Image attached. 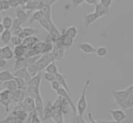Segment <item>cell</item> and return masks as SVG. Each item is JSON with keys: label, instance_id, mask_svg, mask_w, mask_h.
Segmentation results:
<instances>
[{"label": "cell", "instance_id": "6da1fadb", "mask_svg": "<svg viewBox=\"0 0 133 123\" xmlns=\"http://www.w3.org/2000/svg\"><path fill=\"white\" fill-rule=\"evenodd\" d=\"M90 84H91V80H87L82 89L79 101H77V106H76L77 115H79L81 118H83V116L87 109L88 103L87 100V91Z\"/></svg>", "mask_w": 133, "mask_h": 123}, {"label": "cell", "instance_id": "7a4b0ae2", "mask_svg": "<svg viewBox=\"0 0 133 123\" xmlns=\"http://www.w3.org/2000/svg\"><path fill=\"white\" fill-rule=\"evenodd\" d=\"M55 61L53 55L51 52L41 55L40 58L37 60V62L35 64L39 72H41L43 70H45L47 66L51 63Z\"/></svg>", "mask_w": 133, "mask_h": 123}, {"label": "cell", "instance_id": "3957f363", "mask_svg": "<svg viewBox=\"0 0 133 123\" xmlns=\"http://www.w3.org/2000/svg\"><path fill=\"white\" fill-rule=\"evenodd\" d=\"M15 109L23 110L27 113H33V111H35V99L30 97H26L23 101V102L17 105Z\"/></svg>", "mask_w": 133, "mask_h": 123}, {"label": "cell", "instance_id": "277c9868", "mask_svg": "<svg viewBox=\"0 0 133 123\" xmlns=\"http://www.w3.org/2000/svg\"><path fill=\"white\" fill-rule=\"evenodd\" d=\"M12 101L11 99V91L8 89H3L0 92V104L4 108L5 111L8 113L9 111V106Z\"/></svg>", "mask_w": 133, "mask_h": 123}, {"label": "cell", "instance_id": "5b68a950", "mask_svg": "<svg viewBox=\"0 0 133 123\" xmlns=\"http://www.w3.org/2000/svg\"><path fill=\"white\" fill-rule=\"evenodd\" d=\"M56 93L59 96L62 97L63 99L67 103V104L71 107V109L73 111V114H74L75 115L77 114V108H76V106L75 105V103H73V99H72L71 97L70 96V93H69L68 92L66 91L65 89H64L63 88H62V87H61L59 91H57Z\"/></svg>", "mask_w": 133, "mask_h": 123}, {"label": "cell", "instance_id": "8992f818", "mask_svg": "<svg viewBox=\"0 0 133 123\" xmlns=\"http://www.w3.org/2000/svg\"><path fill=\"white\" fill-rule=\"evenodd\" d=\"M65 50H66L62 47L59 44H54L53 49L51 52V54L53 56L55 61H60L63 60L65 56Z\"/></svg>", "mask_w": 133, "mask_h": 123}, {"label": "cell", "instance_id": "52a82bcc", "mask_svg": "<svg viewBox=\"0 0 133 123\" xmlns=\"http://www.w3.org/2000/svg\"><path fill=\"white\" fill-rule=\"evenodd\" d=\"M110 114L114 121L117 123H122L127 118V114L121 109H111L110 111Z\"/></svg>", "mask_w": 133, "mask_h": 123}, {"label": "cell", "instance_id": "ba28073f", "mask_svg": "<svg viewBox=\"0 0 133 123\" xmlns=\"http://www.w3.org/2000/svg\"><path fill=\"white\" fill-rule=\"evenodd\" d=\"M55 44H59L62 47H63L65 50L69 49L71 48L74 44V39H71L69 36H66L64 33H62V35L59 38L57 42Z\"/></svg>", "mask_w": 133, "mask_h": 123}, {"label": "cell", "instance_id": "9c48e42d", "mask_svg": "<svg viewBox=\"0 0 133 123\" xmlns=\"http://www.w3.org/2000/svg\"><path fill=\"white\" fill-rule=\"evenodd\" d=\"M35 111L39 114V117L41 118V120L43 117V112L45 109V104H44L43 99L41 97V93L38 95L37 97L35 99Z\"/></svg>", "mask_w": 133, "mask_h": 123}, {"label": "cell", "instance_id": "30bf717a", "mask_svg": "<svg viewBox=\"0 0 133 123\" xmlns=\"http://www.w3.org/2000/svg\"><path fill=\"white\" fill-rule=\"evenodd\" d=\"M25 90L17 89L14 91L11 92V99L12 102L15 103L17 105L23 102L25 97Z\"/></svg>", "mask_w": 133, "mask_h": 123}, {"label": "cell", "instance_id": "8fae6325", "mask_svg": "<svg viewBox=\"0 0 133 123\" xmlns=\"http://www.w3.org/2000/svg\"><path fill=\"white\" fill-rule=\"evenodd\" d=\"M101 17L95 12L86 14L84 16V26L85 29H87L90 25L96 22Z\"/></svg>", "mask_w": 133, "mask_h": 123}, {"label": "cell", "instance_id": "7c38bea8", "mask_svg": "<svg viewBox=\"0 0 133 123\" xmlns=\"http://www.w3.org/2000/svg\"><path fill=\"white\" fill-rule=\"evenodd\" d=\"M29 11H26L23 10L21 7L17 8L16 11H15V15H16V19L19 21L21 25L27 21V20L29 19Z\"/></svg>", "mask_w": 133, "mask_h": 123}, {"label": "cell", "instance_id": "4fadbf2b", "mask_svg": "<svg viewBox=\"0 0 133 123\" xmlns=\"http://www.w3.org/2000/svg\"><path fill=\"white\" fill-rule=\"evenodd\" d=\"M62 35V33H61L60 30H59V29L57 28L55 23H52L51 26V30H50L49 33V35L51 36L52 41H53V44H55L58 41V40L59 39V38L61 37Z\"/></svg>", "mask_w": 133, "mask_h": 123}, {"label": "cell", "instance_id": "5bb4252c", "mask_svg": "<svg viewBox=\"0 0 133 123\" xmlns=\"http://www.w3.org/2000/svg\"><path fill=\"white\" fill-rule=\"evenodd\" d=\"M79 48L81 50V51L85 54H93V53H95L96 52L95 47L92 45L90 42H81V44H79Z\"/></svg>", "mask_w": 133, "mask_h": 123}, {"label": "cell", "instance_id": "9a60e30c", "mask_svg": "<svg viewBox=\"0 0 133 123\" xmlns=\"http://www.w3.org/2000/svg\"><path fill=\"white\" fill-rule=\"evenodd\" d=\"M0 57L5 60H12L14 58V50H12V49L9 46H4L2 48V53Z\"/></svg>", "mask_w": 133, "mask_h": 123}, {"label": "cell", "instance_id": "2e32d148", "mask_svg": "<svg viewBox=\"0 0 133 123\" xmlns=\"http://www.w3.org/2000/svg\"><path fill=\"white\" fill-rule=\"evenodd\" d=\"M39 41V40L38 39L37 36H28V37L23 40V42H22V45L26 48V50L30 49V48H31L33 47L34 44H35Z\"/></svg>", "mask_w": 133, "mask_h": 123}, {"label": "cell", "instance_id": "e0dca14e", "mask_svg": "<svg viewBox=\"0 0 133 123\" xmlns=\"http://www.w3.org/2000/svg\"><path fill=\"white\" fill-rule=\"evenodd\" d=\"M39 10L42 12L45 18L48 19L49 21H53L51 17V7L47 5L43 4L41 1V6Z\"/></svg>", "mask_w": 133, "mask_h": 123}, {"label": "cell", "instance_id": "ac0fdd59", "mask_svg": "<svg viewBox=\"0 0 133 123\" xmlns=\"http://www.w3.org/2000/svg\"><path fill=\"white\" fill-rule=\"evenodd\" d=\"M53 113V103L51 101H49L46 106H45L43 112V117L42 120H45L47 119L51 118V116Z\"/></svg>", "mask_w": 133, "mask_h": 123}, {"label": "cell", "instance_id": "d6986e66", "mask_svg": "<svg viewBox=\"0 0 133 123\" xmlns=\"http://www.w3.org/2000/svg\"><path fill=\"white\" fill-rule=\"evenodd\" d=\"M94 12L97 13L101 18L103 17L109 15L110 13V9H108L104 7L99 2V3L97 5H95V9Z\"/></svg>", "mask_w": 133, "mask_h": 123}, {"label": "cell", "instance_id": "ffe728a7", "mask_svg": "<svg viewBox=\"0 0 133 123\" xmlns=\"http://www.w3.org/2000/svg\"><path fill=\"white\" fill-rule=\"evenodd\" d=\"M55 78H56V80H57V81L59 83V84L61 85V87L63 88L64 89H65L69 93H70L69 87L68 83L66 82V80L65 78V77L59 72L58 74H57L56 75H55Z\"/></svg>", "mask_w": 133, "mask_h": 123}, {"label": "cell", "instance_id": "44dd1931", "mask_svg": "<svg viewBox=\"0 0 133 123\" xmlns=\"http://www.w3.org/2000/svg\"><path fill=\"white\" fill-rule=\"evenodd\" d=\"M26 52V48L23 47L22 44L19 46H17L14 47V58L15 59L21 58H23Z\"/></svg>", "mask_w": 133, "mask_h": 123}, {"label": "cell", "instance_id": "7402d4cb", "mask_svg": "<svg viewBox=\"0 0 133 123\" xmlns=\"http://www.w3.org/2000/svg\"><path fill=\"white\" fill-rule=\"evenodd\" d=\"M63 33H64L66 36H69L71 39H75L78 35V30L75 26L71 25L67 27L66 29H65Z\"/></svg>", "mask_w": 133, "mask_h": 123}, {"label": "cell", "instance_id": "603a6c76", "mask_svg": "<svg viewBox=\"0 0 133 123\" xmlns=\"http://www.w3.org/2000/svg\"><path fill=\"white\" fill-rule=\"evenodd\" d=\"M26 68V59L23 58L16 59L14 63V67H13V72L19 70L23 69Z\"/></svg>", "mask_w": 133, "mask_h": 123}, {"label": "cell", "instance_id": "cb8c5ba5", "mask_svg": "<svg viewBox=\"0 0 133 123\" xmlns=\"http://www.w3.org/2000/svg\"><path fill=\"white\" fill-rule=\"evenodd\" d=\"M15 79L13 73L9 72V70H4L0 72V81L2 83L5 81H11Z\"/></svg>", "mask_w": 133, "mask_h": 123}, {"label": "cell", "instance_id": "d4e9b609", "mask_svg": "<svg viewBox=\"0 0 133 123\" xmlns=\"http://www.w3.org/2000/svg\"><path fill=\"white\" fill-rule=\"evenodd\" d=\"M2 87H3V89H8V90H9L11 92L14 91L18 89L15 80L2 83Z\"/></svg>", "mask_w": 133, "mask_h": 123}, {"label": "cell", "instance_id": "484cf974", "mask_svg": "<svg viewBox=\"0 0 133 123\" xmlns=\"http://www.w3.org/2000/svg\"><path fill=\"white\" fill-rule=\"evenodd\" d=\"M21 25H22L19 22L18 20L16 18L14 19L12 28L11 29V33H14V35L17 36L20 33L23 31V27H21Z\"/></svg>", "mask_w": 133, "mask_h": 123}, {"label": "cell", "instance_id": "4316f807", "mask_svg": "<svg viewBox=\"0 0 133 123\" xmlns=\"http://www.w3.org/2000/svg\"><path fill=\"white\" fill-rule=\"evenodd\" d=\"M0 123H23V121L14 117L11 113H9L8 117L0 120Z\"/></svg>", "mask_w": 133, "mask_h": 123}, {"label": "cell", "instance_id": "83f0119b", "mask_svg": "<svg viewBox=\"0 0 133 123\" xmlns=\"http://www.w3.org/2000/svg\"><path fill=\"white\" fill-rule=\"evenodd\" d=\"M2 25L4 27L5 30H11L12 28L13 23H14V19H13L10 16H5L3 18L2 21Z\"/></svg>", "mask_w": 133, "mask_h": 123}, {"label": "cell", "instance_id": "f1b7e54d", "mask_svg": "<svg viewBox=\"0 0 133 123\" xmlns=\"http://www.w3.org/2000/svg\"><path fill=\"white\" fill-rule=\"evenodd\" d=\"M11 31L9 30H5L4 32L1 35V40L2 42H3V44L7 45L9 42H10L11 39L12 37V35H11Z\"/></svg>", "mask_w": 133, "mask_h": 123}, {"label": "cell", "instance_id": "f546056e", "mask_svg": "<svg viewBox=\"0 0 133 123\" xmlns=\"http://www.w3.org/2000/svg\"><path fill=\"white\" fill-rule=\"evenodd\" d=\"M51 119H53L55 123H65L64 121L63 112L59 111V112H53L51 116Z\"/></svg>", "mask_w": 133, "mask_h": 123}, {"label": "cell", "instance_id": "4dcf8cb0", "mask_svg": "<svg viewBox=\"0 0 133 123\" xmlns=\"http://www.w3.org/2000/svg\"><path fill=\"white\" fill-rule=\"evenodd\" d=\"M43 17L44 16L43 15L42 12L40 10H37L30 17V18L29 19V22L31 24H32V23L35 22V21H38L39 22Z\"/></svg>", "mask_w": 133, "mask_h": 123}, {"label": "cell", "instance_id": "1f68e13d", "mask_svg": "<svg viewBox=\"0 0 133 123\" xmlns=\"http://www.w3.org/2000/svg\"><path fill=\"white\" fill-rule=\"evenodd\" d=\"M53 21H49L48 19H47L46 18L43 17L42 19H41L39 21V23L40 25H41L49 34L50 32V30H51V23H53Z\"/></svg>", "mask_w": 133, "mask_h": 123}, {"label": "cell", "instance_id": "d6a6232c", "mask_svg": "<svg viewBox=\"0 0 133 123\" xmlns=\"http://www.w3.org/2000/svg\"><path fill=\"white\" fill-rule=\"evenodd\" d=\"M45 72H48V73L54 74V75H56L57 74L59 73V68L55 62L47 66V68H45Z\"/></svg>", "mask_w": 133, "mask_h": 123}, {"label": "cell", "instance_id": "836d02e7", "mask_svg": "<svg viewBox=\"0 0 133 123\" xmlns=\"http://www.w3.org/2000/svg\"><path fill=\"white\" fill-rule=\"evenodd\" d=\"M26 70H27V72H28V74L30 75V76L31 77V78L36 76V75L39 73L37 68L36 66H35V64H33L30 66H28V67L26 68Z\"/></svg>", "mask_w": 133, "mask_h": 123}, {"label": "cell", "instance_id": "e575fe53", "mask_svg": "<svg viewBox=\"0 0 133 123\" xmlns=\"http://www.w3.org/2000/svg\"><path fill=\"white\" fill-rule=\"evenodd\" d=\"M108 49L105 47H99L96 48V54L98 57H104L108 54Z\"/></svg>", "mask_w": 133, "mask_h": 123}, {"label": "cell", "instance_id": "d590c367", "mask_svg": "<svg viewBox=\"0 0 133 123\" xmlns=\"http://www.w3.org/2000/svg\"><path fill=\"white\" fill-rule=\"evenodd\" d=\"M23 32H24L27 36H35V35L38 33L37 29H35L32 27H23Z\"/></svg>", "mask_w": 133, "mask_h": 123}, {"label": "cell", "instance_id": "8d00e7d4", "mask_svg": "<svg viewBox=\"0 0 133 123\" xmlns=\"http://www.w3.org/2000/svg\"><path fill=\"white\" fill-rule=\"evenodd\" d=\"M41 55H37L34 56H31V57L27 58L26 59V68L28 66H30L31 65L35 64L36 63L37 60L40 58Z\"/></svg>", "mask_w": 133, "mask_h": 123}, {"label": "cell", "instance_id": "74e56055", "mask_svg": "<svg viewBox=\"0 0 133 123\" xmlns=\"http://www.w3.org/2000/svg\"><path fill=\"white\" fill-rule=\"evenodd\" d=\"M14 80H15V82H16L18 89H21V90H25V82L23 78H15Z\"/></svg>", "mask_w": 133, "mask_h": 123}, {"label": "cell", "instance_id": "f35d334b", "mask_svg": "<svg viewBox=\"0 0 133 123\" xmlns=\"http://www.w3.org/2000/svg\"><path fill=\"white\" fill-rule=\"evenodd\" d=\"M10 42H11V44H12L13 45H14L15 47H17V46H19L22 44L23 40L20 39L18 36L14 35V36H12V37H11Z\"/></svg>", "mask_w": 133, "mask_h": 123}, {"label": "cell", "instance_id": "ab89813d", "mask_svg": "<svg viewBox=\"0 0 133 123\" xmlns=\"http://www.w3.org/2000/svg\"><path fill=\"white\" fill-rule=\"evenodd\" d=\"M26 72H27V70L25 68L23 69L15 71V72H13V75H14V78H24Z\"/></svg>", "mask_w": 133, "mask_h": 123}, {"label": "cell", "instance_id": "60d3db41", "mask_svg": "<svg viewBox=\"0 0 133 123\" xmlns=\"http://www.w3.org/2000/svg\"><path fill=\"white\" fill-rule=\"evenodd\" d=\"M43 77L47 81H49L50 83H51L52 81H55V80H56L55 75L50 74V73H48V72H45L43 74Z\"/></svg>", "mask_w": 133, "mask_h": 123}, {"label": "cell", "instance_id": "b9f144b4", "mask_svg": "<svg viewBox=\"0 0 133 123\" xmlns=\"http://www.w3.org/2000/svg\"><path fill=\"white\" fill-rule=\"evenodd\" d=\"M51 87L52 89L54 90L55 92L59 91L61 88V85L59 84V83L57 80H55V81H52L51 83Z\"/></svg>", "mask_w": 133, "mask_h": 123}, {"label": "cell", "instance_id": "7bdbcfd3", "mask_svg": "<svg viewBox=\"0 0 133 123\" xmlns=\"http://www.w3.org/2000/svg\"><path fill=\"white\" fill-rule=\"evenodd\" d=\"M100 3H101L105 8L110 9V6L112 3V0H100Z\"/></svg>", "mask_w": 133, "mask_h": 123}, {"label": "cell", "instance_id": "ee69618b", "mask_svg": "<svg viewBox=\"0 0 133 123\" xmlns=\"http://www.w3.org/2000/svg\"><path fill=\"white\" fill-rule=\"evenodd\" d=\"M9 3L10 7L18 8L19 6H20L19 0H9Z\"/></svg>", "mask_w": 133, "mask_h": 123}, {"label": "cell", "instance_id": "f6af8a7d", "mask_svg": "<svg viewBox=\"0 0 133 123\" xmlns=\"http://www.w3.org/2000/svg\"><path fill=\"white\" fill-rule=\"evenodd\" d=\"M85 2V0H72L71 3L74 7H77L80 6L81 5L83 4Z\"/></svg>", "mask_w": 133, "mask_h": 123}, {"label": "cell", "instance_id": "bcb514c9", "mask_svg": "<svg viewBox=\"0 0 133 123\" xmlns=\"http://www.w3.org/2000/svg\"><path fill=\"white\" fill-rule=\"evenodd\" d=\"M2 7L3 11H6L10 8V5H9V1L8 0H3L2 1Z\"/></svg>", "mask_w": 133, "mask_h": 123}, {"label": "cell", "instance_id": "7dc6e473", "mask_svg": "<svg viewBox=\"0 0 133 123\" xmlns=\"http://www.w3.org/2000/svg\"><path fill=\"white\" fill-rule=\"evenodd\" d=\"M100 1L98 0H85V2L89 5H97Z\"/></svg>", "mask_w": 133, "mask_h": 123}, {"label": "cell", "instance_id": "c3c4849f", "mask_svg": "<svg viewBox=\"0 0 133 123\" xmlns=\"http://www.w3.org/2000/svg\"><path fill=\"white\" fill-rule=\"evenodd\" d=\"M57 1H55V0H51V1H48V0H46V1H42V3L43 4H45L49 5V6L51 7L53 5H54L55 3H56Z\"/></svg>", "mask_w": 133, "mask_h": 123}, {"label": "cell", "instance_id": "681fc988", "mask_svg": "<svg viewBox=\"0 0 133 123\" xmlns=\"http://www.w3.org/2000/svg\"><path fill=\"white\" fill-rule=\"evenodd\" d=\"M7 64V60H4L3 58L0 57V69L1 68H3L5 67Z\"/></svg>", "mask_w": 133, "mask_h": 123}, {"label": "cell", "instance_id": "f907efd6", "mask_svg": "<svg viewBox=\"0 0 133 123\" xmlns=\"http://www.w3.org/2000/svg\"><path fill=\"white\" fill-rule=\"evenodd\" d=\"M88 117H89V119L90 121H91V123H101L100 120H94L93 117H92V114L91 113H89V114H88Z\"/></svg>", "mask_w": 133, "mask_h": 123}, {"label": "cell", "instance_id": "816d5d0a", "mask_svg": "<svg viewBox=\"0 0 133 123\" xmlns=\"http://www.w3.org/2000/svg\"><path fill=\"white\" fill-rule=\"evenodd\" d=\"M101 123H117L114 120H100Z\"/></svg>", "mask_w": 133, "mask_h": 123}, {"label": "cell", "instance_id": "f5cc1de1", "mask_svg": "<svg viewBox=\"0 0 133 123\" xmlns=\"http://www.w3.org/2000/svg\"><path fill=\"white\" fill-rule=\"evenodd\" d=\"M5 30V29L4 27H3V25H2V23H0V35H2V33L4 32Z\"/></svg>", "mask_w": 133, "mask_h": 123}, {"label": "cell", "instance_id": "db71d44e", "mask_svg": "<svg viewBox=\"0 0 133 123\" xmlns=\"http://www.w3.org/2000/svg\"><path fill=\"white\" fill-rule=\"evenodd\" d=\"M0 11H3V7H2V1L0 0Z\"/></svg>", "mask_w": 133, "mask_h": 123}, {"label": "cell", "instance_id": "11a10c76", "mask_svg": "<svg viewBox=\"0 0 133 123\" xmlns=\"http://www.w3.org/2000/svg\"><path fill=\"white\" fill-rule=\"evenodd\" d=\"M3 90V87H2V82L0 81V92L2 91Z\"/></svg>", "mask_w": 133, "mask_h": 123}, {"label": "cell", "instance_id": "9f6ffc18", "mask_svg": "<svg viewBox=\"0 0 133 123\" xmlns=\"http://www.w3.org/2000/svg\"><path fill=\"white\" fill-rule=\"evenodd\" d=\"M2 21H3V18H2V15L0 14V23H2Z\"/></svg>", "mask_w": 133, "mask_h": 123}, {"label": "cell", "instance_id": "6f0895ef", "mask_svg": "<svg viewBox=\"0 0 133 123\" xmlns=\"http://www.w3.org/2000/svg\"><path fill=\"white\" fill-rule=\"evenodd\" d=\"M1 53H2V48H0V55H1Z\"/></svg>", "mask_w": 133, "mask_h": 123}, {"label": "cell", "instance_id": "680465c9", "mask_svg": "<svg viewBox=\"0 0 133 123\" xmlns=\"http://www.w3.org/2000/svg\"><path fill=\"white\" fill-rule=\"evenodd\" d=\"M0 38H1V35H0Z\"/></svg>", "mask_w": 133, "mask_h": 123}]
</instances>
